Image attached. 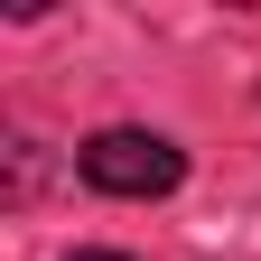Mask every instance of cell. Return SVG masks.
Returning a JSON list of instances; mask_svg holds the SVG:
<instances>
[{
    "label": "cell",
    "mask_w": 261,
    "mask_h": 261,
    "mask_svg": "<svg viewBox=\"0 0 261 261\" xmlns=\"http://www.w3.org/2000/svg\"><path fill=\"white\" fill-rule=\"evenodd\" d=\"M75 168H84L93 196H168L187 177V149L159 140V130H93L75 149Z\"/></svg>",
    "instance_id": "cell-1"
},
{
    "label": "cell",
    "mask_w": 261,
    "mask_h": 261,
    "mask_svg": "<svg viewBox=\"0 0 261 261\" xmlns=\"http://www.w3.org/2000/svg\"><path fill=\"white\" fill-rule=\"evenodd\" d=\"M75 261H121V252H75Z\"/></svg>",
    "instance_id": "cell-2"
}]
</instances>
